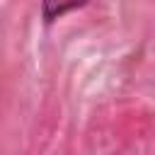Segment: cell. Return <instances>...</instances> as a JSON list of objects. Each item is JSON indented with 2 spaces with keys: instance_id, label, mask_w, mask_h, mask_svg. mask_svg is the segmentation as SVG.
<instances>
[{
  "instance_id": "6da1fadb",
  "label": "cell",
  "mask_w": 155,
  "mask_h": 155,
  "mask_svg": "<svg viewBox=\"0 0 155 155\" xmlns=\"http://www.w3.org/2000/svg\"><path fill=\"white\" fill-rule=\"evenodd\" d=\"M90 0H41V19L46 24H53L56 19L65 17L68 12L82 10Z\"/></svg>"
}]
</instances>
